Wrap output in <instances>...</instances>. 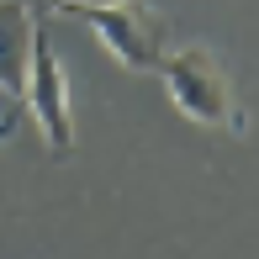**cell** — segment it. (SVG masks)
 Listing matches in <instances>:
<instances>
[{
  "instance_id": "3957f363",
  "label": "cell",
  "mask_w": 259,
  "mask_h": 259,
  "mask_svg": "<svg viewBox=\"0 0 259 259\" xmlns=\"http://www.w3.org/2000/svg\"><path fill=\"white\" fill-rule=\"evenodd\" d=\"M27 111L37 122L42 143L53 154H69L74 148V116H69V79H64V64H58L53 42L37 32V48H32V74H27Z\"/></svg>"
},
{
  "instance_id": "277c9868",
  "label": "cell",
  "mask_w": 259,
  "mask_h": 259,
  "mask_svg": "<svg viewBox=\"0 0 259 259\" xmlns=\"http://www.w3.org/2000/svg\"><path fill=\"white\" fill-rule=\"evenodd\" d=\"M32 48H37V16L27 0H0V90L27 96Z\"/></svg>"
},
{
  "instance_id": "6da1fadb",
  "label": "cell",
  "mask_w": 259,
  "mask_h": 259,
  "mask_svg": "<svg viewBox=\"0 0 259 259\" xmlns=\"http://www.w3.org/2000/svg\"><path fill=\"white\" fill-rule=\"evenodd\" d=\"M164 74V90H169L175 111L191 116L201 127H243L238 122V106H233V90H228V74H222L217 53L191 42V48H169L159 64Z\"/></svg>"
},
{
  "instance_id": "5b68a950",
  "label": "cell",
  "mask_w": 259,
  "mask_h": 259,
  "mask_svg": "<svg viewBox=\"0 0 259 259\" xmlns=\"http://www.w3.org/2000/svg\"><path fill=\"white\" fill-rule=\"evenodd\" d=\"M58 11H69V6H96V0H53Z\"/></svg>"
},
{
  "instance_id": "7a4b0ae2",
  "label": "cell",
  "mask_w": 259,
  "mask_h": 259,
  "mask_svg": "<svg viewBox=\"0 0 259 259\" xmlns=\"http://www.w3.org/2000/svg\"><path fill=\"white\" fill-rule=\"evenodd\" d=\"M64 16L85 21L90 32L101 37V48L116 58L133 74H148V69L164 64L169 53V37H164V21L148 16L138 0H96V6H69Z\"/></svg>"
},
{
  "instance_id": "8992f818",
  "label": "cell",
  "mask_w": 259,
  "mask_h": 259,
  "mask_svg": "<svg viewBox=\"0 0 259 259\" xmlns=\"http://www.w3.org/2000/svg\"><path fill=\"white\" fill-rule=\"evenodd\" d=\"M0 138H6V122H0Z\"/></svg>"
}]
</instances>
